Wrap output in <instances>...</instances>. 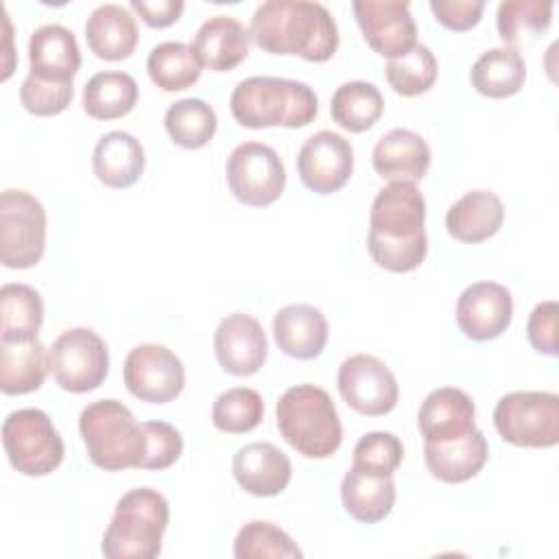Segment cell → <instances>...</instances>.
Wrapping results in <instances>:
<instances>
[{
  "mask_svg": "<svg viewBox=\"0 0 559 559\" xmlns=\"http://www.w3.org/2000/svg\"><path fill=\"white\" fill-rule=\"evenodd\" d=\"M28 66L33 76L55 83H72L81 68V50L70 28L44 24L28 39Z\"/></svg>",
  "mask_w": 559,
  "mask_h": 559,
  "instance_id": "ffe728a7",
  "label": "cell"
},
{
  "mask_svg": "<svg viewBox=\"0 0 559 559\" xmlns=\"http://www.w3.org/2000/svg\"><path fill=\"white\" fill-rule=\"evenodd\" d=\"M264 417V400L255 389L234 386L223 391L212 404V424L227 435L251 432Z\"/></svg>",
  "mask_w": 559,
  "mask_h": 559,
  "instance_id": "74e56055",
  "label": "cell"
},
{
  "mask_svg": "<svg viewBox=\"0 0 559 559\" xmlns=\"http://www.w3.org/2000/svg\"><path fill=\"white\" fill-rule=\"evenodd\" d=\"M168 500L151 487H135L120 496L109 526L103 533L100 552L107 559H155L168 528Z\"/></svg>",
  "mask_w": 559,
  "mask_h": 559,
  "instance_id": "5b68a950",
  "label": "cell"
},
{
  "mask_svg": "<svg viewBox=\"0 0 559 559\" xmlns=\"http://www.w3.org/2000/svg\"><path fill=\"white\" fill-rule=\"evenodd\" d=\"M277 430L306 459H328L343 441V426L330 393L314 384H297L275 406Z\"/></svg>",
  "mask_w": 559,
  "mask_h": 559,
  "instance_id": "277c9868",
  "label": "cell"
},
{
  "mask_svg": "<svg viewBox=\"0 0 559 559\" xmlns=\"http://www.w3.org/2000/svg\"><path fill=\"white\" fill-rule=\"evenodd\" d=\"M426 201L413 181H389L371 201L367 251L391 273L415 271L428 253Z\"/></svg>",
  "mask_w": 559,
  "mask_h": 559,
  "instance_id": "6da1fadb",
  "label": "cell"
},
{
  "mask_svg": "<svg viewBox=\"0 0 559 559\" xmlns=\"http://www.w3.org/2000/svg\"><path fill=\"white\" fill-rule=\"evenodd\" d=\"M164 127L177 146L194 151L214 138L218 118L214 107L203 98H181L166 109Z\"/></svg>",
  "mask_w": 559,
  "mask_h": 559,
  "instance_id": "e575fe53",
  "label": "cell"
},
{
  "mask_svg": "<svg viewBox=\"0 0 559 559\" xmlns=\"http://www.w3.org/2000/svg\"><path fill=\"white\" fill-rule=\"evenodd\" d=\"M249 37L271 55H297L323 63L338 48V26L321 2L269 0L262 2L249 24Z\"/></svg>",
  "mask_w": 559,
  "mask_h": 559,
  "instance_id": "7a4b0ae2",
  "label": "cell"
},
{
  "mask_svg": "<svg viewBox=\"0 0 559 559\" xmlns=\"http://www.w3.org/2000/svg\"><path fill=\"white\" fill-rule=\"evenodd\" d=\"M384 111V98L380 90L369 81H347L338 85L330 100V114L334 122L349 131L362 133L371 129Z\"/></svg>",
  "mask_w": 559,
  "mask_h": 559,
  "instance_id": "836d02e7",
  "label": "cell"
},
{
  "mask_svg": "<svg viewBox=\"0 0 559 559\" xmlns=\"http://www.w3.org/2000/svg\"><path fill=\"white\" fill-rule=\"evenodd\" d=\"M129 4L151 28H166V26L175 24L186 7L181 0H157V2L131 0Z\"/></svg>",
  "mask_w": 559,
  "mask_h": 559,
  "instance_id": "f6af8a7d",
  "label": "cell"
},
{
  "mask_svg": "<svg viewBox=\"0 0 559 559\" xmlns=\"http://www.w3.org/2000/svg\"><path fill=\"white\" fill-rule=\"evenodd\" d=\"M46 210L26 190L0 194V262L7 269H31L46 251Z\"/></svg>",
  "mask_w": 559,
  "mask_h": 559,
  "instance_id": "9c48e42d",
  "label": "cell"
},
{
  "mask_svg": "<svg viewBox=\"0 0 559 559\" xmlns=\"http://www.w3.org/2000/svg\"><path fill=\"white\" fill-rule=\"evenodd\" d=\"M214 354L223 371L236 378L258 373L269 356V343L260 321L245 312H231L214 330Z\"/></svg>",
  "mask_w": 559,
  "mask_h": 559,
  "instance_id": "e0dca14e",
  "label": "cell"
},
{
  "mask_svg": "<svg viewBox=\"0 0 559 559\" xmlns=\"http://www.w3.org/2000/svg\"><path fill=\"white\" fill-rule=\"evenodd\" d=\"M122 380L133 397L148 404H166L183 391L186 369L181 358L166 345L142 343L127 354Z\"/></svg>",
  "mask_w": 559,
  "mask_h": 559,
  "instance_id": "7c38bea8",
  "label": "cell"
},
{
  "mask_svg": "<svg viewBox=\"0 0 559 559\" xmlns=\"http://www.w3.org/2000/svg\"><path fill=\"white\" fill-rule=\"evenodd\" d=\"M526 79V63L518 48H489L469 70L472 87L487 98L515 96Z\"/></svg>",
  "mask_w": 559,
  "mask_h": 559,
  "instance_id": "f546056e",
  "label": "cell"
},
{
  "mask_svg": "<svg viewBox=\"0 0 559 559\" xmlns=\"http://www.w3.org/2000/svg\"><path fill=\"white\" fill-rule=\"evenodd\" d=\"M341 500L356 522L376 524L395 504V480L393 476H369L349 467L341 480Z\"/></svg>",
  "mask_w": 559,
  "mask_h": 559,
  "instance_id": "f1b7e54d",
  "label": "cell"
},
{
  "mask_svg": "<svg viewBox=\"0 0 559 559\" xmlns=\"http://www.w3.org/2000/svg\"><path fill=\"white\" fill-rule=\"evenodd\" d=\"M476 419V406L472 397L456 386H439L430 391L417 413V426L424 443L450 441L467 435Z\"/></svg>",
  "mask_w": 559,
  "mask_h": 559,
  "instance_id": "d6986e66",
  "label": "cell"
},
{
  "mask_svg": "<svg viewBox=\"0 0 559 559\" xmlns=\"http://www.w3.org/2000/svg\"><path fill=\"white\" fill-rule=\"evenodd\" d=\"M142 430L146 437V454L140 463V469H166L170 467L183 452L181 432L168 421H142Z\"/></svg>",
  "mask_w": 559,
  "mask_h": 559,
  "instance_id": "b9f144b4",
  "label": "cell"
},
{
  "mask_svg": "<svg viewBox=\"0 0 559 559\" xmlns=\"http://www.w3.org/2000/svg\"><path fill=\"white\" fill-rule=\"evenodd\" d=\"M439 74V63L428 46L415 44L406 55L397 59H389L384 68L386 83L400 96L413 98L426 94Z\"/></svg>",
  "mask_w": 559,
  "mask_h": 559,
  "instance_id": "8d00e7d4",
  "label": "cell"
},
{
  "mask_svg": "<svg viewBox=\"0 0 559 559\" xmlns=\"http://www.w3.org/2000/svg\"><path fill=\"white\" fill-rule=\"evenodd\" d=\"M338 393L360 415L380 417L395 408L400 386L393 371L371 354L345 358L336 376Z\"/></svg>",
  "mask_w": 559,
  "mask_h": 559,
  "instance_id": "4fadbf2b",
  "label": "cell"
},
{
  "mask_svg": "<svg viewBox=\"0 0 559 559\" xmlns=\"http://www.w3.org/2000/svg\"><path fill=\"white\" fill-rule=\"evenodd\" d=\"M85 41L98 59H127L138 46L135 17L122 4H100L90 13L85 22Z\"/></svg>",
  "mask_w": 559,
  "mask_h": 559,
  "instance_id": "484cf974",
  "label": "cell"
},
{
  "mask_svg": "<svg viewBox=\"0 0 559 559\" xmlns=\"http://www.w3.org/2000/svg\"><path fill=\"white\" fill-rule=\"evenodd\" d=\"M404 461V445L393 432L376 430L362 435L354 445L352 467L369 476H393Z\"/></svg>",
  "mask_w": 559,
  "mask_h": 559,
  "instance_id": "ab89813d",
  "label": "cell"
},
{
  "mask_svg": "<svg viewBox=\"0 0 559 559\" xmlns=\"http://www.w3.org/2000/svg\"><path fill=\"white\" fill-rule=\"evenodd\" d=\"M430 11L435 20L450 31L474 28L485 11L483 0H430Z\"/></svg>",
  "mask_w": 559,
  "mask_h": 559,
  "instance_id": "ee69618b",
  "label": "cell"
},
{
  "mask_svg": "<svg viewBox=\"0 0 559 559\" xmlns=\"http://www.w3.org/2000/svg\"><path fill=\"white\" fill-rule=\"evenodd\" d=\"M487 456V439L478 428H472L467 435L450 441L424 443V461L428 472L437 480L450 485L474 478L485 467Z\"/></svg>",
  "mask_w": 559,
  "mask_h": 559,
  "instance_id": "603a6c76",
  "label": "cell"
},
{
  "mask_svg": "<svg viewBox=\"0 0 559 559\" xmlns=\"http://www.w3.org/2000/svg\"><path fill=\"white\" fill-rule=\"evenodd\" d=\"M498 435L515 448H552L559 443V395L552 391H513L493 408Z\"/></svg>",
  "mask_w": 559,
  "mask_h": 559,
  "instance_id": "52a82bcc",
  "label": "cell"
},
{
  "mask_svg": "<svg viewBox=\"0 0 559 559\" xmlns=\"http://www.w3.org/2000/svg\"><path fill=\"white\" fill-rule=\"evenodd\" d=\"M144 164V146L127 131H109L100 135L92 153V170L96 179L116 190L131 188L142 177Z\"/></svg>",
  "mask_w": 559,
  "mask_h": 559,
  "instance_id": "cb8c5ba5",
  "label": "cell"
},
{
  "mask_svg": "<svg viewBox=\"0 0 559 559\" xmlns=\"http://www.w3.org/2000/svg\"><path fill=\"white\" fill-rule=\"evenodd\" d=\"M513 319V297L498 282H474L456 301V325L476 343L498 338Z\"/></svg>",
  "mask_w": 559,
  "mask_h": 559,
  "instance_id": "2e32d148",
  "label": "cell"
},
{
  "mask_svg": "<svg viewBox=\"0 0 559 559\" xmlns=\"http://www.w3.org/2000/svg\"><path fill=\"white\" fill-rule=\"evenodd\" d=\"M50 371V358L39 338L0 341V389L4 395L37 391Z\"/></svg>",
  "mask_w": 559,
  "mask_h": 559,
  "instance_id": "83f0119b",
  "label": "cell"
},
{
  "mask_svg": "<svg viewBox=\"0 0 559 559\" xmlns=\"http://www.w3.org/2000/svg\"><path fill=\"white\" fill-rule=\"evenodd\" d=\"M83 109L94 120H116L127 116L138 103V83L120 70L94 74L83 85Z\"/></svg>",
  "mask_w": 559,
  "mask_h": 559,
  "instance_id": "4dcf8cb0",
  "label": "cell"
},
{
  "mask_svg": "<svg viewBox=\"0 0 559 559\" xmlns=\"http://www.w3.org/2000/svg\"><path fill=\"white\" fill-rule=\"evenodd\" d=\"M48 358L57 384L70 393L94 391L109 373V349L92 328L61 332L48 349Z\"/></svg>",
  "mask_w": 559,
  "mask_h": 559,
  "instance_id": "30bf717a",
  "label": "cell"
},
{
  "mask_svg": "<svg viewBox=\"0 0 559 559\" xmlns=\"http://www.w3.org/2000/svg\"><path fill=\"white\" fill-rule=\"evenodd\" d=\"M236 483L251 496L271 498L282 493L293 476L290 459L269 441H253L236 450L231 461Z\"/></svg>",
  "mask_w": 559,
  "mask_h": 559,
  "instance_id": "ac0fdd59",
  "label": "cell"
},
{
  "mask_svg": "<svg viewBox=\"0 0 559 559\" xmlns=\"http://www.w3.org/2000/svg\"><path fill=\"white\" fill-rule=\"evenodd\" d=\"M229 109L234 120L247 129H301L314 120L319 100L314 90L304 81L249 76L234 87Z\"/></svg>",
  "mask_w": 559,
  "mask_h": 559,
  "instance_id": "3957f363",
  "label": "cell"
},
{
  "mask_svg": "<svg viewBox=\"0 0 559 559\" xmlns=\"http://www.w3.org/2000/svg\"><path fill=\"white\" fill-rule=\"evenodd\" d=\"M9 463L24 476H48L63 461V439L41 408H17L2 424Z\"/></svg>",
  "mask_w": 559,
  "mask_h": 559,
  "instance_id": "ba28073f",
  "label": "cell"
},
{
  "mask_svg": "<svg viewBox=\"0 0 559 559\" xmlns=\"http://www.w3.org/2000/svg\"><path fill=\"white\" fill-rule=\"evenodd\" d=\"M225 177L231 194L251 207L275 203L286 186V168L277 151L253 140L238 144L229 153Z\"/></svg>",
  "mask_w": 559,
  "mask_h": 559,
  "instance_id": "8fae6325",
  "label": "cell"
},
{
  "mask_svg": "<svg viewBox=\"0 0 559 559\" xmlns=\"http://www.w3.org/2000/svg\"><path fill=\"white\" fill-rule=\"evenodd\" d=\"M328 319L310 304H290L275 312L273 336L277 347L297 360L317 358L328 343Z\"/></svg>",
  "mask_w": 559,
  "mask_h": 559,
  "instance_id": "44dd1931",
  "label": "cell"
},
{
  "mask_svg": "<svg viewBox=\"0 0 559 559\" xmlns=\"http://www.w3.org/2000/svg\"><path fill=\"white\" fill-rule=\"evenodd\" d=\"M526 338L537 354L557 356L559 343H557V301L555 299H546L531 310L528 323H526Z\"/></svg>",
  "mask_w": 559,
  "mask_h": 559,
  "instance_id": "7bdbcfd3",
  "label": "cell"
},
{
  "mask_svg": "<svg viewBox=\"0 0 559 559\" xmlns=\"http://www.w3.org/2000/svg\"><path fill=\"white\" fill-rule=\"evenodd\" d=\"M79 432L87 450V459L105 469H140L146 454V437L142 424L118 400H96L79 415Z\"/></svg>",
  "mask_w": 559,
  "mask_h": 559,
  "instance_id": "8992f818",
  "label": "cell"
},
{
  "mask_svg": "<svg viewBox=\"0 0 559 559\" xmlns=\"http://www.w3.org/2000/svg\"><path fill=\"white\" fill-rule=\"evenodd\" d=\"M249 41V31L236 17L214 15L199 26L192 48L205 68L214 72H229L247 59Z\"/></svg>",
  "mask_w": 559,
  "mask_h": 559,
  "instance_id": "4316f807",
  "label": "cell"
},
{
  "mask_svg": "<svg viewBox=\"0 0 559 559\" xmlns=\"http://www.w3.org/2000/svg\"><path fill=\"white\" fill-rule=\"evenodd\" d=\"M354 148L349 140L334 131H317L297 155V173L301 183L317 194L338 192L352 177Z\"/></svg>",
  "mask_w": 559,
  "mask_h": 559,
  "instance_id": "5bb4252c",
  "label": "cell"
},
{
  "mask_svg": "<svg viewBox=\"0 0 559 559\" xmlns=\"http://www.w3.org/2000/svg\"><path fill=\"white\" fill-rule=\"evenodd\" d=\"M552 2L542 0H507L498 4L496 26L500 39L515 48V44L522 41V37L544 33L550 26L552 20Z\"/></svg>",
  "mask_w": 559,
  "mask_h": 559,
  "instance_id": "f35d334b",
  "label": "cell"
},
{
  "mask_svg": "<svg viewBox=\"0 0 559 559\" xmlns=\"http://www.w3.org/2000/svg\"><path fill=\"white\" fill-rule=\"evenodd\" d=\"M44 323L41 295L28 284H4L0 288V341L37 338Z\"/></svg>",
  "mask_w": 559,
  "mask_h": 559,
  "instance_id": "d6a6232c",
  "label": "cell"
},
{
  "mask_svg": "<svg viewBox=\"0 0 559 559\" xmlns=\"http://www.w3.org/2000/svg\"><path fill=\"white\" fill-rule=\"evenodd\" d=\"M74 96L72 83L44 81L28 74L20 85V103L33 116H57L61 114Z\"/></svg>",
  "mask_w": 559,
  "mask_h": 559,
  "instance_id": "60d3db41",
  "label": "cell"
},
{
  "mask_svg": "<svg viewBox=\"0 0 559 559\" xmlns=\"http://www.w3.org/2000/svg\"><path fill=\"white\" fill-rule=\"evenodd\" d=\"M146 72L159 90L181 92L201 79L203 63L190 44L162 41L148 52Z\"/></svg>",
  "mask_w": 559,
  "mask_h": 559,
  "instance_id": "1f68e13d",
  "label": "cell"
},
{
  "mask_svg": "<svg viewBox=\"0 0 559 559\" xmlns=\"http://www.w3.org/2000/svg\"><path fill=\"white\" fill-rule=\"evenodd\" d=\"M504 205L491 190H469L445 214V229L459 242H483L500 231Z\"/></svg>",
  "mask_w": 559,
  "mask_h": 559,
  "instance_id": "d4e9b609",
  "label": "cell"
},
{
  "mask_svg": "<svg viewBox=\"0 0 559 559\" xmlns=\"http://www.w3.org/2000/svg\"><path fill=\"white\" fill-rule=\"evenodd\" d=\"M373 170L389 181H419L430 166L428 142L411 129L386 131L371 151Z\"/></svg>",
  "mask_w": 559,
  "mask_h": 559,
  "instance_id": "7402d4cb",
  "label": "cell"
},
{
  "mask_svg": "<svg viewBox=\"0 0 559 559\" xmlns=\"http://www.w3.org/2000/svg\"><path fill=\"white\" fill-rule=\"evenodd\" d=\"M352 9L365 41L378 55L397 59L417 44V26L408 2L356 0Z\"/></svg>",
  "mask_w": 559,
  "mask_h": 559,
  "instance_id": "9a60e30c",
  "label": "cell"
},
{
  "mask_svg": "<svg viewBox=\"0 0 559 559\" xmlns=\"http://www.w3.org/2000/svg\"><path fill=\"white\" fill-rule=\"evenodd\" d=\"M236 559H299L301 548L273 522L251 520L240 526L234 539Z\"/></svg>",
  "mask_w": 559,
  "mask_h": 559,
  "instance_id": "d590c367",
  "label": "cell"
}]
</instances>
